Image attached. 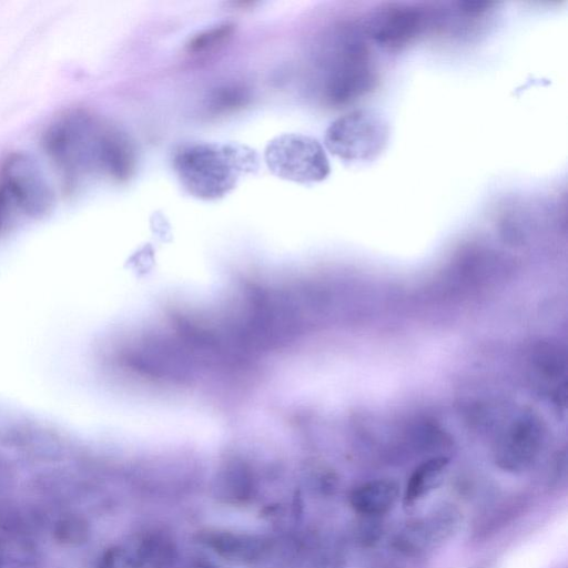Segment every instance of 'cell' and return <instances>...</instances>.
I'll list each match as a JSON object with an SVG mask.
<instances>
[{
  "instance_id": "6",
  "label": "cell",
  "mask_w": 568,
  "mask_h": 568,
  "mask_svg": "<svg viewBox=\"0 0 568 568\" xmlns=\"http://www.w3.org/2000/svg\"><path fill=\"white\" fill-rule=\"evenodd\" d=\"M265 160L270 170L286 180L314 183L325 180L331 171L322 145L302 134H284L266 148Z\"/></svg>"
},
{
  "instance_id": "10",
  "label": "cell",
  "mask_w": 568,
  "mask_h": 568,
  "mask_svg": "<svg viewBox=\"0 0 568 568\" xmlns=\"http://www.w3.org/2000/svg\"><path fill=\"white\" fill-rule=\"evenodd\" d=\"M426 27L425 12L413 6H398L376 18L371 36L387 50H398L412 42Z\"/></svg>"
},
{
  "instance_id": "16",
  "label": "cell",
  "mask_w": 568,
  "mask_h": 568,
  "mask_svg": "<svg viewBox=\"0 0 568 568\" xmlns=\"http://www.w3.org/2000/svg\"><path fill=\"white\" fill-rule=\"evenodd\" d=\"M247 90L239 84H229L216 89L210 99V109L215 112L234 110L245 104Z\"/></svg>"
},
{
  "instance_id": "4",
  "label": "cell",
  "mask_w": 568,
  "mask_h": 568,
  "mask_svg": "<svg viewBox=\"0 0 568 568\" xmlns=\"http://www.w3.org/2000/svg\"><path fill=\"white\" fill-rule=\"evenodd\" d=\"M389 140L387 121L378 113L359 109L336 119L326 130L325 145L346 162L364 163L375 160Z\"/></svg>"
},
{
  "instance_id": "17",
  "label": "cell",
  "mask_w": 568,
  "mask_h": 568,
  "mask_svg": "<svg viewBox=\"0 0 568 568\" xmlns=\"http://www.w3.org/2000/svg\"><path fill=\"white\" fill-rule=\"evenodd\" d=\"M519 507L520 506H517L516 500L513 499L495 506L487 515L484 516L483 523L477 524L478 530L476 534L487 535L488 531H494L498 529V527L504 526L507 519L511 518L515 515L516 509Z\"/></svg>"
},
{
  "instance_id": "20",
  "label": "cell",
  "mask_w": 568,
  "mask_h": 568,
  "mask_svg": "<svg viewBox=\"0 0 568 568\" xmlns=\"http://www.w3.org/2000/svg\"><path fill=\"white\" fill-rule=\"evenodd\" d=\"M12 206L10 205L9 201L6 199V196L0 191V230L7 222L10 209Z\"/></svg>"
},
{
  "instance_id": "19",
  "label": "cell",
  "mask_w": 568,
  "mask_h": 568,
  "mask_svg": "<svg viewBox=\"0 0 568 568\" xmlns=\"http://www.w3.org/2000/svg\"><path fill=\"white\" fill-rule=\"evenodd\" d=\"M97 568H129L122 545L106 548L98 560Z\"/></svg>"
},
{
  "instance_id": "9",
  "label": "cell",
  "mask_w": 568,
  "mask_h": 568,
  "mask_svg": "<svg viewBox=\"0 0 568 568\" xmlns=\"http://www.w3.org/2000/svg\"><path fill=\"white\" fill-rule=\"evenodd\" d=\"M122 546L129 568L178 567V542L173 535L163 528H146Z\"/></svg>"
},
{
  "instance_id": "15",
  "label": "cell",
  "mask_w": 568,
  "mask_h": 568,
  "mask_svg": "<svg viewBox=\"0 0 568 568\" xmlns=\"http://www.w3.org/2000/svg\"><path fill=\"white\" fill-rule=\"evenodd\" d=\"M89 536V523L78 514L64 515L53 526V538L60 545L80 546L88 541Z\"/></svg>"
},
{
  "instance_id": "3",
  "label": "cell",
  "mask_w": 568,
  "mask_h": 568,
  "mask_svg": "<svg viewBox=\"0 0 568 568\" xmlns=\"http://www.w3.org/2000/svg\"><path fill=\"white\" fill-rule=\"evenodd\" d=\"M324 98L332 105L351 103L372 91L377 77L365 42L343 32L331 57Z\"/></svg>"
},
{
  "instance_id": "7",
  "label": "cell",
  "mask_w": 568,
  "mask_h": 568,
  "mask_svg": "<svg viewBox=\"0 0 568 568\" xmlns=\"http://www.w3.org/2000/svg\"><path fill=\"white\" fill-rule=\"evenodd\" d=\"M194 539L217 557L239 566L258 565L274 548V541L265 535L226 528L201 529Z\"/></svg>"
},
{
  "instance_id": "14",
  "label": "cell",
  "mask_w": 568,
  "mask_h": 568,
  "mask_svg": "<svg viewBox=\"0 0 568 568\" xmlns=\"http://www.w3.org/2000/svg\"><path fill=\"white\" fill-rule=\"evenodd\" d=\"M10 438L14 445L33 455H54L61 448L59 437L38 425H21L12 430Z\"/></svg>"
},
{
  "instance_id": "18",
  "label": "cell",
  "mask_w": 568,
  "mask_h": 568,
  "mask_svg": "<svg viewBox=\"0 0 568 568\" xmlns=\"http://www.w3.org/2000/svg\"><path fill=\"white\" fill-rule=\"evenodd\" d=\"M231 26L227 24L212 29L211 31L195 37L190 42L189 48L191 51H202L227 37L231 33Z\"/></svg>"
},
{
  "instance_id": "5",
  "label": "cell",
  "mask_w": 568,
  "mask_h": 568,
  "mask_svg": "<svg viewBox=\"0 0 568 568\" xmlns=\"http://www.w3.org/2000/svg\"><path fill=\"white\" fill-rule=\"evenodd\" d=\"M0 191L11 206L32 217L48 213L54 201L40 166L23 152H12L1 162Z\"/></svg>"
},
{
  "instance_id": "13",
  "label": "cell",
  "mask_w": 568,
  "mask_h": 568,
  "mask_svg": "<svg viewBox=\"0 0 568 568\" xmlns=\"http://www.w3.org/2000/svg\"><path fill=\"white\" fill-rule=\"evenodd\" d=\"M448 466L444 456L432 457L419 464L408 478L405 487L403 503L407 507L414 506L433 489H435Z\"/></svg>"
},
{
  "instance_id": "11",
  "label": "cell",
  "mask_w": 568,
  "mask_h": 568,
  "mask_svg": "<svg viewBox=\"0 0 568 568\" xmlns=\"http://www.w3.org/2000/svg\"><path fill=\"white\" fill-rule=\"evenodd\" d=\"M257 479L252 468L240 459H229L217 469L213 484V497L222 505L241 507L248 505L257 495Z\"/></svg>"
},
{
  "instance_id": "1",
  "label": "cell",
  "mask_w": 568,
  "mask_h": 568,
  "mask_svg": "<svg viewBox=\"0 0 568 568\" xmlns=\"http://www.w3.org/2000/svg\"><path fill=\"white\" fill-rule=\"evenodd\" d=\"M108 129L92 113L77 108L63 111L47 126L43 150L68 189L90 173L101 172Z\"/></svg>"
},
{
  "instance_id": "8",
  "label": "cell",
  "mask_w": 568,
  "mask_h": 568,
  "mask_svg": "<svg viewBox=\"0 0 568 568\" xmlns=\"http://www.w3.org/2000/svg\"><path fill=\"white\" fill-rule=\"evenodd\" d=\"M460 513L442 506L426 517L408 524L395 538L394 546L405 555L417 556L446 541L457 530Z\"/></svg>"
},
{
  "instance_id": "21",
  "label": "cell",
  "mask_w": 568,
  "mask_h": 568,
  "mask_svg": "<svg viewBox=\"0 0 568 568\" xmlns=\"http://www.w3.org/2000/svg\"><path fill=\"white\" fill-rule=\"evenodd\" d=\"M185 568H221V567H219L217 565H215L214 562H212L210 560L197 558V559L191 560Z\"/></svg>"
},
{
  "instance_id": "2",
  "label": "cell",
  "mask_w": 568,
  "mask_h": 568,
  "mask_svg": "<svg viewBox=\"0 0 568 568\" xmlns=\"http://www.w3.org/2000/svg\"><path fill=\"white\" fill-rule=\"evenodd\" d=\"M255 164L254 152L239 144L194 143L182 146L174 156L183 186L204 200L229 193L239 178L252 171Z\"/></svg>"
},
{
  "instance_id": "12",
  "label": "cell",
  "mask_w": 568,
  "mask_h": 568,
  "mask_svg": "<svg viewBox=\"0 0 568 568\" xmlns=\"http://www.w3.org/2000/svg\"><path fill=\"white\" fill-rule=\"evenodd\" d=\"M398 496L399 487L394 480L374 479L353 489L348 500L356 513L377 517L390 510Z\"/></svg>"
}]
</instances>
